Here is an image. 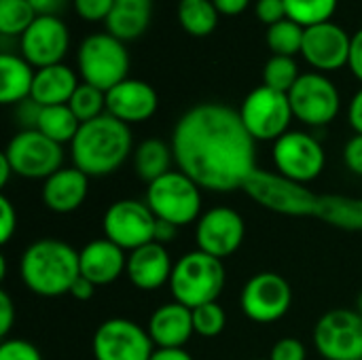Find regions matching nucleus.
<instances>
[{
  "mask_svg": "<svg viewBox=\"0 0 362 360\" xmlns=\"http://www.w3.org/2000/svg\"><path fill=\"white\" fill-rule=\"evenodd\" d=\"M81 276L95 286H106L119 280L127 267V255L110 240H93L78 250Z\"/></svg>",
  "mask_w": 362,
  "mask_h": 360,
  "instance_id": "obj_21",
  "label": "nucleus"
},
{
  "mask_svg": "<svg viewBox=\"0 0 362 360\" xmlns=\"http://www.w3.org/2000/svg\"><path fill=\"white\" fill-rule=\"evenodd\" d=\"M356 312L362 316V293L358 295V301H356Z\"/></svg>",
  "mask_w": 362,
  "mask_h": 360,
  "instance_id": "obj_52",
  "label": "nucleus"
},
{
  "mask_svg": "<svg viewBox=\"0 0 362 360\" xmlns=\"http://www.w3.org/2000/svg\"><path fill=\"white\" fill-rule=\"evenodd\" d=\"M295 119L305 125L322 127L329 125L341 106L339 89L322 72H305L299 76L288 93Z\"/></svg>",
  "mask_w": 362,
  "mask_h": 360,
  "instance_id": "obj_13",
  "label": "nucleus"
},
{
  "mask_svg": "<svg viewBox=\"0 0 362 360\" xmlns=\"http://www.w3.org/2000/svg\"><path fill=\"white\" fill-rule=\"evenodd\" d=\"M153 17V0H115V6L106 19L108 32L119 40L140 38Z\"/></svg>",
  "mask_w": 362,
  "mask_h": 360,
  "instance_id": "obj_25",
  "label": "nucleus"
},
{
  "mask_svg": "<svg viewBox=\"0 0 362 360\" xmlns=\"http://www.w3.org/2000/svg\"><path fill=\"white\" fill-rule=\"evenodd\" d=\"M348 123L354 134H362V87L352 95L348 106Z\"/></svg>",
  "mask_w": 362,
  "mask_h": 360,
  "instance_id": "obj_45",
  "label": "nucleus"
},
{
  "mask_svg": "<svg viewBox=\"0 0 362 360\" xmlns=\"http://www.w3.org/2000/svg\"><path fill=\"white\" fill-rule=\"evenodd\" d=\"M218 8L212 0H180L178 23L191 36H208L218 25Z\"/></svg>",
  "mask_w": 362,
  "mask_h": 360,
  "instance_id": "obj_29",
  "label": "nucleus"
},
{
  "mask_svg": "<svg viewBox=\"0 0 362 360\" xmlns=\"http://www.w3.org/2000/svg\"><path fill=\"white\" fill-rule=\"evenodd\" d=\"M68 106L81 123L93 121L106 112V91L89 85V83H81L76 87L74 95L70 98Z\"/></svg>",
  "mask_w": 362,
  "mask_h": 360,
  "instance_id": "obj_34",
  "label": "nucleus"
},
{
  "mask_svg": "<svg viewBox=\"0 0 362 360\" xmlns=\"http://www.w3.org/2000/svg\"><path fill=\"white\" fill-rule=\"evenodd\" d=\"M68 0H30V4L34 6L36 15H51V17H59V13L64 11Z\"/></svg>",
  "mask_w": 362,
  "mask_h": 360,
  "instance_id": "obj_46",
  "label": "nucleus"
},
{
  "mask_svg": "<svg viewBox=\"0 0 362 360\" xmlns=\"http://www.w3.org/2000/svg\"><path fill=\"white\" fill-rule=\"evenodd\" d=\"M350 49L352 36L333 21L305 28L301 55L318 72H333L348 66Z\"/></svg>",
  "mask_w": 362,
  "mask_h": 360,
  "instance_id": "obj_18",
  "label": "nucleus"
},
{
  "mask_svg": "<svg viewBox=\"0 0 362 360\" xmlns=\"http://www.w3.org/2000/svg\"><path fill=\"white\" fill-rule=\"evenodd\" d=\"M93 293H95V284L89 282V280L83 278V276H78V278L74 280L72 289H70V295H72L74 299H78V301H89V299L93 297Z\"/></svg>",
  "mask_w": 362,
  "mask_h": 360,
  "instance_id": "obj_48",
  "label": "nucleus"
},
{
  "mask_svg": "<svg viewBox=\"0 0 362 360\" xmlns=\"http://www.w3.org/2000/svg\"><path fill=\"white\" fill-rule=\"evenodd\" d=\"M352 74L362 83V28L352 36V49H350V62H348Z\"/></svg>",
  "mask_w": 362,
  "mask_h": 360,
  "instance_id": "obj_44",
  "label": "nucleus"
},
{
  "mask_svg": "<svg viewBox=\"0 0 362 360\" xmlns=\"http://www.w3.org/2000/svg\"><path fill=\"white\" fill-rule=\"evenodd\" d=\"M240 306L252 323L269 325L288 314L293 306V289L284 276L261 272L244 284Z\"/></svg>",
  "mask_w": 362,
  "mask_h": 360,
  "instance_id": "obj_15",
  "label": "nucleus"
},
{
  "mask_svg": "<svg viewBox=\"0 0 362 360\" xmlns=\"http://www.w3.org/2000/svg\"><path fill=\"white\" fill-rule=\"evenodd\" d=\"M303 36H305V28L286 17V19H282V21L267 28L265 42H267V47H269V51L274 55L293 57L295 53H301Z\"/></svg>",
  "mask_w": 362,
  "mask_h": 360,
  "instance_id": "obj_30",
  "label": "nucleus"
},
{
  "mask_svg": "<svg viewBox=\"0 0 362 360\" xmlns=\"http://www.w3.org/2000/svg\"><path fill=\"white\" fill-rule=\"evenodd\" d=\"M104 238L112 244L121 246L123 250H136L155 242V227L157 219L140 199H119L108 206L104 212Z\"/></svg>",
  "mask_w": 362,
  "mask_h": 360,
  "instance_id": "obj_12",
  "label": "nucleus"
},
{
  "mask_svg": "<svg viewBox=\"0 0 362 360\" xmlns=\"http://www.w3.org/2000/svg\"><path fill=\"white\" fill-rule=\"evenodd\" d=\"M299 76L301 72L297 62L286 55H272L263 66V85L280 93H291Z\"/></svg>",
  "mask_w": 362,
  "mask_h": 360,
  "instance_id": "obj_33",
  "label": "nucleus"
},
{
  "mask_svg": "<svg viewBox=\"0 0 362 360\" xmlns=\"http://www.w3.org/2000/svg\"><path fill=\"white\" fill-rule=\"evenodd\" d=\"M91 350L95 360H151L155 344L134 320L108 318L95 329Z\"/></svg>",
  "mask_w": 362,
  "mask_h": 360,
  "instance_id": "obj_14",
  "label": "nucleus"
},
{
  "mask_svg": "<svg viewBox=\"0 0 362 360\" xmlns=\"http://www.w3.org/2000/svg\"><path fill=\"white\" fill-rule=\"evenodd\" d=\"M178 233V227L172 225V223H165V221H157V227H155V242L165 246L168 242H174Z\"/></svg>",
  "mask_w": 362,
  "mask_h": 360,
  "instance_id": "obj_49",
  "label": "nucleus"
},
{
  "mask_svg": "<svg viewBox=\"0 0 362 360\" xmlns=\"http://www.w3.org/2000/svg\"><path fill=\"white\" fill-rule=\"evenodd\" d=\"M242 191L252 202L276 214L310 216L335 229L362 231V197L314 193L308 185H297L276 172L263 170H257Z\"/></svg>",
  "mask_w": 362,
  "mask_h": 360,
  "instance_id": "obj_2",
  "label": "nucleus"
},
{
  "mask_svg": "<svg viewBox=\"0 0 362 360\" xmlns=\"http://www.w3.org/2000/svg\"><path fill=\"white\" fill-rule=\"evenodd\" d=\"M36 70L21 55L2 51L0 53V102L19 104L32 95Z\"/></svg>",
  "mask_w": 362,
  "mask_h": 360,
  "instance_id": "obj_26",
  "label": "nucleus"
},
{
  "mask_svg": "<svg viewBox=\"0 0 362 360\" xmlns=\"http://www.w3.org/2000/svg\"><path fill=\"white\" fill-rule=\"evenodd\" d=\"M70 32L62 17L40 15L21 36V57L36 70L62 64L68 53Z\"/></svg>",
  "mask_w": 362,
  "mask_h": 360,
  "instance_id": "obj_17",
  "label": "nucleus"
},
{
  "mask_svg": "<svg viewBox=\"0 0 362 360\" xmlns=\"http://www.w3.org/2000/svg\"><path fill=\"white\" fill-rule=\"evenodd\" d=\"M17 231V212L6 195L0 197V242L6 244Z\"/></svg>",
  "mask_w": 362,
  "mask_h": 360,
  "instance_id": "obj_40",
  "label": "nucleus"
},
{
  "mask_svg": "<svg viewBox=\"0 0 362 360\" xmlns=\"http://www.w3.org/2000/svg\"><path fill=\"white\" fill-rule=\"evenodd\" d=\"M0 360H42L38 348L25 339H4L0 346Z\"/></svg>",
  "mask_w": 362,
  "mask_h": 360,
  "instance_id": "obj_37",
  "label": "nucleus"
},
{
  "mask_svg": "<svg viewBox=\"0 0 362 360\" xmlns=\"http://www.w3.org/2000/svg\"><path fill=\"white\" fill-rule=\"evenodd\" d=\"M159 108V95L153 85L140 79H125L106 91V112L125 125L148 121Z\"/></svg>",
  "mask_w": 362,
  "mask_h": 360,
  "instance_id": "obj_19",
  "label": "nucleus"
},
{
  "mask_svg": "<svg viewBox=\"0 0 362 360\" xmlns=\"http://www.w3.org/2000/svg\"><path fill=\"white\" fill-rule=\"evenodd\" d=\"M308 350L301 339L297 337H282L274 344L269 360H305Z\"/></svg>",
  "mask_w": 362,
  "mask_h": 360,
  "instance_id": "obj_38",
  "label": "nucleus"
},
{
  "mask_svg": "<svg viewBox=\"0 0 362 360\" xmlns=\"http://www.w3.org/2000/svg\"><path fill=\"white\" fill-rule=\"evenodd\" d=\"M78 79L72 68L66 64H55L47 68H38L32 85V100L40 106H59L68 104L78 87Z\"/></svg>",
  "mask_w": 362,
  "mask_h": 360,
  "instance_id": "obj_24",
  "label": "nucleus"
},
{
  "mask_svg": "<svg viewBox=\"0 0 362 360\" xmlns=\"http://www.w3.org/2000/svg\"><path fill=\"white\" fill-rule=\"evenodd\" d=\"M36 11L30 0H0V34L2 36H23V32L34 23Z\"/></svg>",
  "mask_w": 362,
  "mask_h": 360,
  "instance_id": "obj_32",
  "label": "nucleus"
},
{
  "mask_svg": "<svg viewBox=\"0 0 362 360\" xmlns=\"http://www.w3.org/2000/svg\"><path fill=\"white\" fill-rule=\"evenodd\" d=\"M174 263L165 246L151 242L127 255L125 276L140 291H157L163 284H170Z\"/></svg>",
  "mask_w": 362,
  "mask_h": 360,
  "instance_id": "obj_20",
  "label": "nucleus"
},
{
  "mask_svg": "<svg viewBox=\"0 0 362 360\" xmlns=\"http://www.w3.org/2000/svg\"><path fill=\"white\" fill-rule=\"evenodd\" d=\"M151 360H193L185 348H155Z\"/></svg>",
  "mask_w": 362,
  "mask_h": 360,
  "instance_id": "obj_50",
  "label": "nucleus"
},
{
  "mask_svg": "<svg viewBox=\"0 0 362 360\" xmlns=\"http://www.w3.org/2000/svg\"><path fill=\"white\" fill-rule=\"evenodd\" d=\"M174 163L202 189L231 193L244 189L257 168V140L242 123L240 110L204 102L189 108L172 132Z\"/></svg>",
  "mask_w": 362,
  "mask_h": 360,
  "instance_id": "obj_1",
  "label": "nucleus"
},
{
  "mask_svg": "<svg viewBox=\"0 0 362 360\" xmlns=\"http://www.w3.org/2000/svg\"><path fill=\"white\" fill-rule=\"evenodd\" d=\"M172 163H174L172 146L161 138H146L134 151V168L138 176L148 185L172 172Z\"/></svg>",
  "mask_w": 362,
  "mask_h": 360,
  "instance_id": "obj_27",
  "label": "nucleus"
},
{
  "mask_svg": "<svg viewBox=\"0 0 362 360\" xmlns=\"http://www.w3.org/2000/svg\"><path fill=\"white\" fill-rule=\"evenodd\" d=\"M227 282L225 265L221 259L202 250L182 255L172 269L170 291L174 301L195 310L206 303H214Z\"/></svg>",
  "mask_w": 362,
  "mask_h": 360,
  "instance_id": "obj_5",
  "label": "nucleus"
},
{
  "mask_svg": "<svg viewBox=\"0 0 362 360\" xmlns=\"http://www.w3.org/2000/svg\"><path fill=\"white\" fill-rule=\"evenodd\" d=\"M246 238V225L240 212L218 206L206 210L195 223L197 250L216 259H227L240 250Z\"/></svg>",
  "mask_w": 362,
  "mask_h": 360,
  "instance_id": "obj_16",
  "label": "nucleus"
},
{
  "mask_svg": "<svg viewBox=\"0 0 362 360\" xmlns=\"http://www.w3.org/2000/svg\"><path fill=\"white\" fill-rule=\"evenodd\" d=\"M144 202L157 221L172 223L178 229L197 223L202 216V187L180 170H172L151 182Z\"/></svg>",
  "mask_w": 362,
  "mask_h": 360,
  "instance_id": "obj_7",
  "label": "nucleus"
},
{
  "mask_svg": "<svg viewBox=\"0 0 362 360\" xmlns=\"http://www.w3.org/2000/svg\"><path fill=\"white\" fill-rule=\"evenodd\" d=\"M240 117L248 134L257 142H276L286 132H291V121L295 119L288 93H280L265 85L252 89L242 106Z\"/></svg>",
  "mask_w": 362,
  "mask_h": 360,
  "instance_id": "obj_8",
  "label": "nucleus"
},
{
  "mask_svg": "<svg viewBox=\"0 0 362 360\" xmlns=\"http://www.w3.org/2000/svg\"><path fill=\"white\" fill-rule=\"evenodd\" d=\"M272 157L276 174L297 185L316 180L327 166L325 146L308 132H286L274 142Z\"/></svg>",
  "mask_w": 362,
  "mask_h": 360,
  "instance_id": "obj_10",
  "label": "nucleus"
},
{
  "mask_svg": "<svg viewBox=\"0 0 362 360\" xmlns=\"http://www.w3.org/2000/svg\"><path fill=\"white\" fill-rule=\"evenodd\" d=\"M36 129L45 134L47 138H51L53 142L64 146V144H72L74 136L81 129V121L76 119V115L70 110L68 104L42 106Z\"/></svg>",
  "mask_w": 362,
  "mask_h": 360,
  "instance_id": "obj_28",
  "label": "nucleus"
},
{
  "mask_svg": "<svg viewBox=\"0 0 362 360\" xmlns=\"http://www.w3.org/2000/svg\"><path fill=\"white\" fill-rule=\"evenodd\" d=\"M76 64L83 83H89L102 91H110L115 85L129 79L127 47L110 32L85 36L76 51Z\"/></svg>",
  "mask_w": 362,
  "mask_h": 360,
  "instance_id": "obj_6",
  "label": "nucleus"
},
{
  "mask_svg": "<svg viewBox=\"0 0 362 360\" xmlns=\"http://www.w3.org/2000/svg\"><path fill=\"white\" fill-rule=\"evenodd\" d=\"M212 2L218 8V13L227 15V17L242 15L248 8V4H250V0H212Z\"/></svg>",
  "mask_w": 362,
  "mask_h": 360,
  "instance_id": "obj_47",
  "label": "nucleus"
},
{
  "mask_svg": "<svg viewBox=\"0 0 362 360\" xmlns=\"http://www.w3.org/2000/svg\"><path fill=\"white\" fill-rule=\"evenodd\" d=\"M89 193V176L78 168H62L42 182V204L57 214H70L83 206Z\"/></svg>",
  "mask_w": 362,
  "mask_h": 360,
  "instance_id": "obj_23",
  "label": "nucleus"
},
{
  "mask_svg": "<svg viewBox=\"0 0 362 360\" xmlns=\"http://www.w3.org/2000/svg\"><path fill=\"white\" fill-rule=\"evenodd\" d=\"M4 157L13 166L15 176L28 180H47L57 170H62L64 149L62 144L53 142L38 129H21L17 132L6 149Z\"/></svg>",
  "mask_w": 362,
  "mask_h": 360,
  "instance_id": "obj_9",
  "label": "nucleus"
},
{
  "mask_svg": "<svg viewBox=\"0 0 362 360\" xmlns=\"http://www.w3.org/2000/svg\"><path fill=\"white\" fill-rule=\"evenodd\" d=\"M40 110H42V106L38 102H34L32 98H28V100L17 104V119L21 121L23 129H36Z\"/></svg>",
  "mask_w": 362,
  "mask_h": 360,
  "instance_id": "obj_42",
  "label": "nucleus"
},
{
  "mask_svg": "<svg viewBox=\"0 0 362 360\" xmlns=\"http://www.w3.org/2000/svg\"><path fill=\"white\" fill-rule=\"evenodd\" d=\"M72 6L76 15L85 21H106L115 6V0H72Z\"/></svg>",
  "mask_w": 362,
  "mask_h": 360,
  "instance_id": "obj_36",
  "label": "nucleus"
},
{
  "mask_svg": "<svg viewBox=\"0 0 362 360\" xmlns=\"http://www.w3.org/2000/svg\"><path fill=\"white\" fill-rule=\"evenodd\" d=\"M19 274L25 289L38 297L70 295L74 280L81 276L78 250L57 238L36 240L23 250Z\"/></svg>",
  "mask_w": 362,
  "mask_h": 360,
  "instance_id": "obj_4",
  "label": "nucleus"
},
{
  "mask_svg": "<svg viewBox=\"0 0 362 360\" xmlns=\"http://www.w3.org/2000/svg\"><path fill=\"white\" fill-rule=\"evenodd\" d=\"M257 360H269V359H257Z\"/></svg>",
  "mask_w": 362,
  "mask_h": 360,
  "instance_id": "obj_53",
  "label": "nucleus"
},
{
  "mask_svg": "<svg viewBox=\"0 0 362 360\" xmlns=\"http://www.w3.org/2000/svg\"><path fill=\"white\" fill-rule=\"evenodd\" d=\"M255 13H257L259 21H263L269 28V25L286 19V4H284V0H257Z\"/></svg>",
  "mask_w": 362,
  "mask_h": 360,
  "instance_id": "obj_39",
  "label": "nucleus"
},
{
  "mask_svg": "<svg viewBox=\"0 0 362 360\" xmlns=\"http://www.w3.org/2000/svg\"><path fill=\"white\" fill-rule=\"evenodd\" d=\"M15 323V306L6 291H0V337L6 339Z\"/></svg>",
  "mask_w": 362,
  "mask_h": 360,
  "instance_id": "obj_43",
  "label": "nucleus"
},
{
  "mask_svg": "<svg viewBox=\"0 0 362 360\" xmlns=\"http://www.w3.org/2000/svg\"><path fill=\"white\" fill-rule=\"evenodd\" d=\"M13 172V166L8 163V159L4 157V153H0V187H6L8 185V178H11Z\"/></svg>",
  "mask_w": 362,
  "mask_h": 360,
  "instance_id": "obj_51",
  "label": "nucleus"
},
{
  "mask_svg": "<svg viewBox=\"0 0 362 360\" xmlns=\"http://www.w3.org/2000/svg\"><path fill=\"white\" fill-rule=\"evenodd\" d=\"M225 325H227V314L216 301L193 310V329L195 335L199 337H216L225 331Z\"/></svg>",
  "mask_w": 362,
  "mask_h": 360,
  "instance_id": "obj_35",
  "label": "nucleus"
},
{
  "mask_svg": "<svg viewBox=\"0 0 362 360\" xmlns=\"http://www.w3.org/2000/svg\"><path fill=\"white\" fill-rule=\"evenodd\" d=\"M146 331L155 348H185L195 333L193 310L178 301L163 303L151 314Z\"/></svg>",
  "mask_w": 362,
  "mask_h": 360,
  "instance_id": "obj_22",
  "label": "nucleus"
},
{
  "mask_svg": "<svg viewBox=\"0 0 362 360\" xmlns=\"http://www.w3.org/2000/svg\"><path fill=\"white\" fill-rule=\"evenodd\" d=\"M344 163L346 168L356 174L362 176V134H354L348 142H346V149H344Z\"/></svg>",
  "mask_w": 362,
  "mask_h": 360,
  "instance_id": "obj_41",
  "label": "nucleus"
},
{
  "mask_svg": "<svg viewBox=\"0 0 362 360\" xmlns=\"http://www.w3.org/2000/svg\"><path fill=\"white\" fill-rule=\"evenodd\" d=\"M286 17L297 21L303 28L331 21L337 11L339 0H284Z\"/></svg>",
  "mask_w": 362,
  "mask_h": 360,
  "instance_id": "obj_31",
  "label": "nucleus"
},
{
  "mask_svg": "<svg viewBox=\"0 0 362 360\" xmlns=\"http://www.w3.org/2000/svg\"><path fill=\"white\" fill-rule=\"evenodd\" d=\"M134 138L129 125L104 112L102 117L81 123L78 134L70 144L74 168L89 178L115 174L132 155Z\"/></svg>",
  "mask_w": 362,
  "mask_h": 360,
  "instance_id": "obj_3",
  "label": "nucleus"
},
{
  "mask_svg": "<svg viewBox=\"0 0 362 360\" xmlns=\"http://www.w3.org/2000/svg\"><path fill=\"white\" fill-rule=\"evenodd\" d=\"M314 346L325 360H362V316L348 308L329 310L314 327Z\"/></svg>",
  "mask_w": 362,
  "mask_h": 360,
  "instance_id": "obj_11",
  "label": "nucleus"
}]
</instances>
